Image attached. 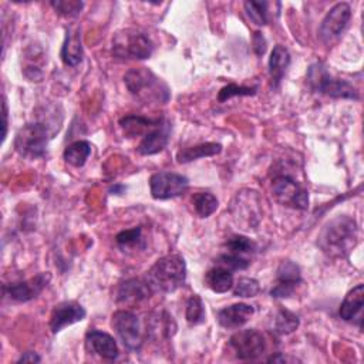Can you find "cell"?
<instances>
[{
  "instance_id": "obj_6",
  "label": "cell",
  "mask_w": 364,
  "mask_h": 364,
  "mask_svg": "<svg viewBox=\"0 0 364 364\" xmlns=\"http://www.w3.org/2000/svg\"><path fill=\"white\" fill-rule=\"evenodd\" d=\"M48 145V129L41 122H30L21 127L14 136L16 151L27 158L37 159L46 155Z\"/></svg>"
},
{
  "instance_id": "obj_31",
  "label": "cell",
  "mask_w": 364,
  "mask_h": 364,
  "mask_svg": "<svg viewBox=\"0 0 364 364\" xmlns=\"http://www.w3.org/2000/svg\"><path fill=\"white\" fill-rule=\"evenodd\" d=\"M232 289L237 297H255L260 291L259 282L252 277H240Z\"/></svg>"
},
{
  "instance_id": "obj_9",
  "label": "cell",
  "mask_w": 364,
  "mask_h": 364,
  "mask_svg": "<svg viewBox=\"0 0 364 364\" xmlns=\"http://www.w3.org/2000/svg\"><path fill=\"white\" fill-rule=\"evenodd\" d=\"M186 176L175 172H156L149 178V189L154 199H171L183 195L188 191Z\"/></svg>"
},
{
  "instance_id": "obj_8",
  "label": "cell",
  "mask_w": 364,
  "mask_h": 364,
  "mask_svg": "<svg viewBox=\"0 0 364 364\" xmlns=\"http://www.w3.org/2000/svg\"><path fill=\"white\" fill-rule=\"evenodd\" d=\"M112 327L128 350H139L142 346V328L139 318L129 310H118L112 314Z\"/></svg>"
},
{
  "instance_id": "obj_23",
  "label": "cell",
  "mask_w": 364,
  "mask_h": 364,
  "mask_svg": "<svg viewBox=\"0 0 364 364\" xmlns=\"http://www.w3.org/2000/svg\"><path fill=\"white\" fill-rule=\"evenodd\" d=\"M205 284L215 293H226L233 287L232 270L218 264L209 269L205 274Z\"/></svg>"
},
{
  "instance_id": "obj_28",
  "label": "cell",
  "mask_w": 364,
  "mask_h": 364,
  "mask_svg": "<svg viewBox=\"0 0 364 364\" xmlns=\"http://www.w3.org/2000/svg\"><path fill=\"white\" fill-rule=\"evenodd\" d=\"M245 11L256 26H266L269 23V3L267 1H245Z\"/></svg>"
},
{
  "instance_id": "obj_27",
  "label": "cell",
  "mask_w": 364,
  "mask_h": 364,
  "mask_svg": "<svg viewBox=\"0 0 364 364\" xmlns=\"http://www.w3.org/2000/svg\"><path fill=\"white\" fill-rule=\"evenodd\" d=\"M300 324L299 316L287 309H280L274 317V331L284 336L297 330Z\"/></svg>"
},
{
  "instance_id": "obj_32",
  "label": "cell",
  "mask_w": 364,
  "mask_h": 364,
  "mask_svg": "<svg viewBox=\"0 0 364 364\" xmlns=\"http://www.w3.org/2000/svg\"><path fill=\"white\" fill-rule=\"evenodd\" d=\"M256 88L253 87H245V85H236V84H229L223 87L219 94H218V101L225 102L232 97H247V95H255Z\"/></svg>"
},
{
  "instance_id": "obj_24",
  "label": "cell",
  "mask_w": 364,
  "mask_h": 364,
  "mask_svg": "<svg viewBox=\"0 0 364 364\" xmlns=\"http://www.w3.org/2000/svg\"><path fill=\"white\" fill-rule=\"evenodd\" d=\"M222 151V145L216 144V142H205V144H199L195 146H189V148H183L176 154V161L179 164H186V162H192L195 159L199 158H205V156H213L220 154Z\"/></svg>"
},
{
  "instance_id": "obj_18",
  "label": "cell",
  "mask_w": 364,
  "mask_h": 364,
  "mask_svg": "<svg viewBox=\"0 0 364 364\" xmlns=\"http://www.w3.org/2000/svg\"><path fill=\"white\" fill-rule=\"evenodd\" d=\"M169 141V124L162 121L161 125L144 135L142 141L138 145V152L141 155H155L168 145Z\"/></svg>"
},
{
  "instance_id": "obj_12",
  "label": "cell",
  "mask_w": 364,
  "mask_h": 364,
  "mask_svg": "<svg viewBox=\"0 0 364 364\" xmlns=\"http://www.w3.org/2000/svg\"><path fill=\"white\" fill-rule=\"evenodd\" d=\"M299 283H301L300 267L291 260H283L276 270V283L270 290V296L276 299L291 297Z\"/></svg>"
},
{
  "instance_id": "obj_29",
  "label": "cell",
  "mask_w": 364,
  "mask_h": 364,
  "mask_svg": "<svg viewBox=\"0 0 364 364\" xmlns=\"http://www.w3.org/2000/svg\"><path fill=\"white\" fill-rule=\"evenodd\" d=\"M185 318L191 326H198L205 321V307L198 294H192L186 301Z\"/></svg>"
},
{
  "instance_id": "obj_3",
  "label": "cell",
  "mask_w": 364,
  "mask_h": 364,
  "mask_svg": "<svg viewBox=\"0 0 364 364\" xmlns=\"http://www.w3.org/2000/svg\"><path fill=\"white\" fill-rule=\"evenodd\" d=\"M186 280V263L181 255H168L158 259L146 272V282L152 291L172 293Z\"/></svg>"
},
{
  "instance_id": "obj_7",
  "label": "cell",
  "mask_w": 364,
  "mask_h": 364,
  "mask_svg": "<svg viewBox=\"0 0 364 364\" xmlns=\"http://www.w3.org/2000/svg\"><path fill=\"white\" fill-rule=\"evenodd\" d=\"M274 199L287 208L304 210L309 208V192L289 175H279L272 181Z\"/></svg>"
},
{
  "instance_id": "obj_4",
  "label": "cell",
  "mask_w": 364,
  "mask_h": 364,
  "mask_svg": "<svg viewBox=\"0 0 364 364\" xmlns=\"http://www.w3.org/2000/svg\"><path fill=\"white\" fill-rule=\"evenodd\" d=\"M154 51V43L135 28H122L112 37V54L121 60H145Z\"/></svg>"
},
{
  "instance_id": "obj_13",
  "label": "cell",
  "mask_w": 364,
  "mask_h": 364,
  "mask_svg": "<svg viewBox=\"0 0 364 364\" xmlns=\"http://www.w3.org/2000/svg\"><path fill=\"white\" fill-rule=\"evenodd\" d=\"M50 279V273H38L28 280L4 284L3 293L4 296L10 297L14 301H30L36 299L47 287Z\"/></svg>"
},
{
  "instance_id": "obj_36",
  "label": "cell",
  "mask_w": 364,
  "mask_h": 364,
  "mask_svg": "<svg viewBox=\"0 0 364 364\" xmlns=\"http://www.w3.org/2000/svg\"><path fill=\"white\" fill-rule=\"evenodd\" d=\"M253 50L257 55H263L266 51V38L259 31L253 34Z\"/></svg>"
},
{
  "instance_id": "obj_37",
  "label": "cell",
  "mask_w": 364,
  "mask_h": 364,
  "mask_svg": "<svg viewBox=\"0 0 364 364\" xmlns=\"http://www.w3.org/2000/svg\"><path fill=\"white\" fill-rule=\"evenodd\" d=\"M41 358H40V355H37L36 353H33V351H28V353H24L18 360H17V363H38Z\"/></svg>"
},
{
  "instance_id": "obj_19",
  "label": "cell",
  "mask_w": 364,
  "mask_h": 364,
  "mask_svg": "<svg viewBox=\"0 0 364 364\" xmlns=\"http://www.w3.org/2000/svg\"><path fill=\"white\" fill-rule=\"evenodd\" d=\"M364 304V286L357 284L353 287L344 297L341 306H340V317L344 321H355L358 320V324L361 327V311Z\"/></svg>"
},
{
  "instance_id": "obj_33",
  "label": "cell",
  "mask_w": 364,
  "mask_h": 364,
  "mask_svg": "<svg viewBox=\"0 0 364 364\" xmlns=\"http://www.w3.org/2000/svg\"><path fill=\"white\" fill-rule=\"evenodd\" d=\"M218 264L229 269V270H245L249 267L250 262L245 256L233 255V253H225L218 257Z\"/></svg>"
},
{
  "instance_id": "obj_22",
  "label": "cell",
  "mask_w": 364,
  "mask_h": 364,
  "mask_svg": "<svg viewBox=\"0 0 364 364\" xmlns=\"http://www.w3.org/2000/svg\"><path fill=\"white\" fill-rule=\"evenodd\" d=\"M289 65H290L289 50L282 44L274 46L270 53V58H269V74H270L273 87H277L280 84Z\"/></svg>"
},
{
  "instance_id": "obj_16",
  "label": "cell",
  "mask_w": 364,
  "mask_h": 364,
  "mask_svg": "<svg viewBox=\"0 0 364 364\" xmlns=\"http://www.w3.org/2000/svg\"><path fill=\"white\" fill-rule=\"evenodd\" d=\"M152 289L146 280L141 279H128L118 286L117 301L122 304H138L149 297Z\"/></svg>"
},
{
  "instance_id": "obj_14",
  "label": "cell",
  "mask_w": 364,
  "mask_h": 364,
  "mask_svg": "<svg viewBox=\"0 0 364 364\" xmlns=\"http://www.w3.org/2000/svg\"><path fill=\"white\" fill-rule=\"evenodd\" d=\"M85 317L84 307L73 300L58 303L50 317V328L53 333H58L67 326H71L77 321H81Z\"/></svg>"
},
{
  "instance_id": "obj_21",
  "label": "cell",
  "mask_w": 364,
  "mask_h": 364,
  "mask_svg": "<svg viewBox=\"0 0 364 364\" xmlns=\"http://www.w3.org/2000/svg\"><path fill=\"white\" fill-rule=\"evenodd\" d=\"M164 119H152V118H145L141 115H125L119 119V127L127 138H135L141 134H148L154 128L162 124Z\"/></svg>"
},
{
  "instance_id": "obj_10",
  "label": "cell",
  "mask_w": 364,
  "mask_h": 364,
  "mask_svg": "<svg viewBox=\"0 0 364 364\" xmlns=\"http://www.w3.org/2000/svg\"><path fill=\"white\" fill-rule=\"evenodd\" d=\"M229 346L233 348L239 360H255L266 350L264 337L255 328H246L235 333L229 340Z\"/></svg>"
},
{
  "instance_id": "obj_17",
  "label": "cell",
  "mask_w": 364,
  "mask_h": 364,
  "mask_svg": "<svg viewBox=\"0 0 364 364\" xmlns=\"http://www.w3.org/2000/svg\"><path fill=\"white\" fill-rule=\"evenodd\" d=\"M255 309L246 303H236L218 311V321L225 328H237L249 321Z\"/></svg>"
},
{
  "instance_id": "obj_38",
  "label": "cell",
  "mask_w": 364,
  "mask_h": 364,
  "mask_svg": "<svg viewBox=\"0 0 364 364\" xmlns=\"http://www.w3.org/2000/svg\"><path fill=\"white\" fill-rule=\"evenodd\" d=\"M7 135V104L6 100L3 98V141L6 139Z\"/></svg>"
},
{
  "instance_id": "obj_20",
  "label": "cell",
  "mask_w": 364,
  "mask_h": 364,
  "mask_svg": "<svg viewBox=\"0 0 364 364\" xmlns=\"http://www.w3.org/2000/svg\"><path fill=\"white\" fill-rule=\"evenodd\" d=\"M61 60L65 65L75 67L82 60V46H81V34L77 27L68 28L63 47H61Z\"/></svg>"
},
{
  "instance_id": "obj_26",
  "label": "cell",
  "mask_w": 364,
  "mask_h": 364,
  "mask_svg": "<svg viewBox=\"0 0 364 364\" xmlns=\"http://www.w3.org/2000/svg\"><path fill=\"white\" fill-rule=\"evenodd\" d=\"M192 203H193L195 212L200 218L210 216L218 209V205H219L216 196L212 195L210 192H196L192 196Z\"/></svg>"
},
{
  "instance_id": "obj_2",
  "label": "cell",
  "mask_w": 364,
  "mask_h": 364,
  "mask_svg": "<svg viewBox=\"0 0 364 364\" xmlns=\"http://www.w3.org/2000/svg\"><path fill=\"white\" fill-rule=\"evenodd\" d=\"M357 243V223L350 216L330 220L318 236V246L330 257H343Z\"/></svg>"
},
{
  "instance_id": "obj_35",
  "label": "cell",
  "mask_w": 364,
  "mask_h": 364,
  "mask_svg": "<svg viewBox=\"0 0 364 364\" xmlns=\"http://www.w3.org/2000/svg\"><path fill=\"white\" fill-rule=\"evenodd\" d=\"M51 6L61 14L65 17H73L77 16L81 9H82V1H73V0H58V1H51Z\"/></svg>"
},
{
  "instance_id": "obj_39",
  "label": "cell",
  "mask_w": 364,
  "mask_h": 364,
  "mask_svg": "<svg viewBox=\"0 0 364 364\" xmlns=\"http://www.w3.org/2000/svg\"><path fill=\"white\" fill-rule=\"evenodd\" d=\"M287 360H289V358H287L286 355L280 354V353H277L276 355H272V357L267 358V361H270V363H286Z\"/></svg>"
},
{
  "instance_id": "obj_25",
  "label": "cell",
  "mask_w": 364,
  "mask_h": 364,
  "mask_svg": "<svg viewBox=\"0 0 364 364\" xmlns=\"http://www.w3.org/2000/svg\"><path fill=\"white\" fill-rule=\"evenodd\" d=\"M91 155V144L88 141H74L64 149V161L75 168L82 166Z\"/></svg>"
},
{
  "instance_id": "obj_5",
  "label": "cell",
  "mask_w": 364,
  "mask_h": 364,
  "mask_svg": "<svg viewBox=\"0 0 364 364\" xmlns=\"http://www.w3.org/2000/svg\"><path fill=\"white\" fill-rule=\"evenodd\" d=\"M307 82L310 88L316 92L333 97V98H348L357 100L358 92L353 84L346 80L334 78L324 64L316 63L310 65L307 71Z\"/></svg>"
},
{
  "instance_id": "obj_30",
  "label": "cell",
  "mask_w": 364,
  "mask_h": 364,
  "mask_svg": "<svg viewBox=\"0 0 364 364\" xmlns=\"http://www.w3.org/2000/svg\"><path fill=\"white\" fill-rule=\"evenodd\" d=\"M225 246L228 247L229 253L240 255V256L253 253L256 250V243L252 239L242 236V235H235V236L229 237L228 242L225 243Z\"/></svg>"
},
{
  "instance_id": "obj_1",
  "label": "cell",
  "mask_w": 364,
  "mask_h": 364,
  "mask_svg": "<svg viewBox=\"0 0 364 364\" xmlns=\"http://www.w3.org/2000/svg\"><path fill=\"white\" fill-rule=\"evenodd\" d=\"M124 82L129 94L144 104H165L171 98L168 85L146 67L131 68L127 71Z\"/></svg>"
},
{
  "instance_id": "obj_11",
  "label": "cell",
  "mask_w": 364,
  "mask_h": 364,
  "mask_svg": "<svg viewBox=\"0 0 364 364\" xmlns=\"http://www.w3.org/2000/svg\"><path fill=\"white\" fill-rule=\"evenodd\" d=\"M351 17V9L348 3H337L334 4L328 13L324 16L320 28L318 37L323 43H330L336 40L347 27Z\"/></svg>"
},
{
  "instance_id": "obj_34",
  "label": "cell",
  "mask_w": 364,
  "mask_h": 364,
  "mask_svg": "<svg viewBox=\"0 0 364 364\" xmlns=\"http://www.w3.org/2000/svg\"><path fill=\"white\" fill-rule=\"evenodd\" d=\"M141 233H142V229L139 226L136 228H132V229H127V230H122L117 235L115 240L117 243L121 246V247H128V246H135L139 243L141 240Z\"/></svg>"
},
{
  "instance_id": "obj_15",
  "label": "cell",
  "mask_w": 364,
  "mask_h": 364,
  "mask_svg": "<svg viewBox=\"0 0 364 364\" xmlns=\"http://www.w3.org/2000/svg\"><path fill=\"white\" fill-rule=\"evenodd\" d=\"M85 347L90 353L97 354L98 357L105 360H115L119 354L114 337L100 330H90L85 334Z\"/></svg>"
}]
</instances>
